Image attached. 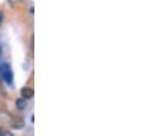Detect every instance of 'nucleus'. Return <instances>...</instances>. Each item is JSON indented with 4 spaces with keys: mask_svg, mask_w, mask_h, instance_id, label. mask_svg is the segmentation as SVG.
I'll return each mask as SVG.
<instances>
[{
    "mask_svg": "<svg viewBox=\"0 0 148 136\" xmlns=\"http://www.w3.org/2000/svg\"><path fill=\"white\" fill-rule=\"evenodd\" d=\"M0 75L2 77V79L8 85L13 84V72H12V69H10L9 64H7V63L0 64Z\"/></svg>",
    "mask_w": 148,
    "mask_h": 136,
    "instance_id": "obj_1",
    "label": "nucleus"
},
{
    "mask_svg": "<svg viewBox=\"0 0 148 136\" xmlns=\"http://www.w3.org/2000/svg\"><path fill=\"white\" fill-rule=\"evenodd\" d=\"M21 94H22V97H23L24 100H29V99L34 97L35 92H34V89L30 88V87H24V88L21 89Z\"/></svg>",
    "mask_w": 148,
    "mask_h": 136,
    "instance_id": "obj_2",
    "label": "nucleus"
},
{
    "mask_svg": "<svg viewBox=\"0 0 148 136\" xmlns=\"http://www.w3.org/2000/svg\"><path fill=\"white\" fill-rule=\"evenodd\" d=\"M15 103H16V107H17L18 110H24L25 106H27V102H25L24 99H17Z\"/></svg>",
    "mask_w": 148,
    "mask_h": 136,
    "instance_id": "obj_3",
    "label": "nucleus"
},
{
    "mask_svg": "<svg viewBox=\"0 0 148 136\" xmlns=\"http://www.w3.org/2000/svg\"><path fill=\"white\" fill-rule=\"evenodd\" d=\"M0 136H14L9 131H2L1 133H0Z\"/></svg>",
    "mask_w": 148,
    "mask_h": 136,
    "instance_id": "obj_4",
    "label": "nucleus"
},
{
    "mask_svg": "<svg viewBox=\"0 0 148 136\" xmlns=\"http://www.w3.org/2000/svg\"><path fill=\"white\" fill-rule=\"evenodd\" d=\"M2 22H3V13L0 10V25L2 24Z\"/></svg>",
    "mask_w": 148,
    "mask_h": 136,
    "instance_id": "obj_5",
    "label": "nucleus"
},
{
    "mask_svg": "<svg viewBox=\"0 0 148 136\" xmlns=\"http://www.w3.org/2000/svg\"><path fill=\"white\" fill-rule=\"evenodd\" d=\"M0 93H1L2 95H5V89H3V87L1 86V82H0Z\"/></svg>",
    "mask_w": 148,
    "mask_h": 136,
    "instance_id": "obj_6",
    "label": "nucleus"
},
{
    "mask_svg": "<svg viewBox=\"0 0 148 136\" xmlns=\"http://www.w3.org/2000/svg\"><path fill=\"white\" fill-rule=\"evenodd\" d=\"M0 53H1V47H0Z\"/></svg>",
    "mask_w": 148,
    "mask_h": 136,
    "instance_id": "obj_7",
    "label": "nucleus"
}]
</instances>
